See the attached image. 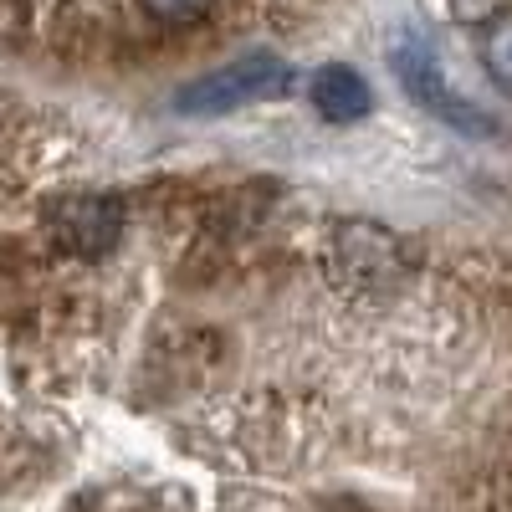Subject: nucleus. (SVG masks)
<instances>
[{
  "label": "nucleus",
  "mask_w": 512,
  "mask_h": 512,
  "mask_svg": "<svg viewBox=\"0 0 512 512\" xmlns=\"http://www.w3.org/2000/svg\"><path fill=\"white\" fill-rule=\"evenodd\" d=\"M390 67H395V77H400V88H405L425 113H431V118L451 123L456 134H477V139H492V134H497V118L482 113V108L446 77L441 52L431 47V36H425V31L400 26V31L390 36Z\"/></svg>",
  "instance_id": "obj_1"
},
{
  "label": "nucleus",
  "mask_w": 512,
  "mask_h": 512,
  "mask_svg": "<svg viewBox=\"0 0 512 512\" xmlns=\"http://www.w3.org/2000/svg\"><path fill=\"white\" fill-rule=\"evenodd\" d=\"M292 67L272 52H256V57H236L216 72L195 77L190 88H180L175 108L190 113V118H210V113H236L246 103H267V98H282L292 93Z\"/></svg>",
  "instance_id": "obj_2"
},
{
  "label": "nucleus",
  "mask_w": 512,
  "mask_h": 512,
  "mask_svg": "<svg viewBox=\"0 0 512 512\" xmlns=\"http://www.w3.org/2000/svg\"><path fill=\"white\" fill-rule=\"evenodd\" d=\"M333 272L354 282V287H384L405 272V246L374 226V221H344L333 231V251H328Z\"/></svg>",
  "instance_id": "obj_3"
},
{
  "label": "nucleus",
  "mask_w": 512,
  "mask_h": 512,
  "mask_svg": "<svg viewBox=\"0 0 512 512\" xmlns=\"http://www.w3.org/2000/svg\"><path fill=\"white\" fill-rule=\"evenodd\" d=\"M123 231V205L108 195H72L52 205V236L72 256H103Z\"/></svg>",
  "instance_id": "obj_4"
},
{
  "label": "nucleus",
  "mask_w": 512,
  "mask_h": 512,
  "mask_svg": "<svg viewBox=\"0 0 512 512\" xmlns=\"http://www.w3.org/2000/svg\"><path fill=\"white\" fill-rule=\"evenodd\" d=\"M313 103H318V113L323 118H333V123H354V118H364L369 113V82L354 72V67H323V72H313Z\"/></svg>",
  "instance_id": "obj_5"
},
{
  "label": "nucleus",
  "mask_w": 512,
  "mask_h": 512,
  "mask_svg": "<svg viewBox=\"0 0 512 512\" xmlns=\"http://www.w3.org/2000/svg\"><path fill=\"white\" fill-rule=\"evenodd\" d=\"M477 47H482V62L492 72V82L502 93H512V11L507 16H492L477 36Z\"/></svg>",
  "instance_id": "obj_6"
},
{
  "label": "nucleus",
  "mask_w": 512,
  "mask_h": 512,
  "mask_svg": "<svg viewBox=\"0 0 512 512\" xmlns=\"http://www.w3.org/2000/svg\"><path fill=\"white\" fill-rule=\"evenodd\" d=\"M139 6L154 16V21H164V26H190V21H200L216 0H139Z\"/></svg>",
  "instance_id": "obj_7"
}]
</instances>
